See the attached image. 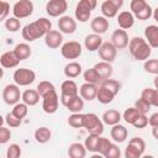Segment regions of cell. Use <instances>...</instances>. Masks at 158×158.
I'll use <instances>...</instances> for the list:
<instances>
[{
	"instance_id": "9",
	"label": "cell",
	"mask_w": 158,
	"mask_h": 158,
	"mask_svg": "<svg viewBox=\"0 0 158 158\" xmlns=\"http://www.w3.org/2000/svg\"><path fill=\"white\" fill-rule=\"evenodd\" d=\"M58 104H59V96L56 90L42 96V109L46 114H54L58 110Z\"/></svg>"
},
{
	"instance_id": "8",
	"label": "cell",
	"mask_w": 158,
	"mask_h": 158,
	"mask_svg": "<svg viewBox=\"0 0 158 158\" xmlns=\"http://www.w3.org/2000/svg\"><path fill=\"white\" fill-rule=\"evenodd\" d=\"M68 9L67 0H48L46 4V12L51 17L62 16Z\"/></svg>"
},
{
	"instance_id": "53",
	"label": "cell",
	"mask_w": 158,
	"mask_h": 158,
	"mask_svg": "<svg viewBox=\"0 0 158 158\" xmlns=\"http://www.w3.org/2000/svg\"><path fill=\"white\" fill-rule=\"evenodd\" d=\"M149 102H151V105H152V106L158 107V89H156V88L153 89V91H152V96H151Z\"/></svg>"
},
{
	"instance_id": "40",
	"label": "cell",
	"mask_w": 158,
	"mask_h": 158,
	"mask_svg": "<svg viewBox=\"0 0 158 158\" xmlns=\"http://www.w3.org/2000/svg\"><path fill=\"white\" fill-rule=\"evenodd\" d=\"M100 85H102V86H105V88H107L109 90H111L115 95L116 94H118V91H120V89H121V83H118L117 80H115V79H105V80H102L101 83H100Z\"/></svg>"
},
{
	"instance_id": "31",
	"label": "cell",
	"mask_w": 158,
	"mask_h": 158,
	"mask_svg": "<svg viewBox=\"0 0 158 158\" xmlns=\"http://www.w3.org/2000/svg\"><path fill=\"white\" fill-rule=\"evenodd\" d=\"M14 52H15V54L17 56V58L20 60H25V59L30 58V56L32 53L31 47L27 43H23V42L22 43H17L15 46V48H14Z\"/></svg>"
},
{
	"instance_id": "18",
	"label": "cell",
	"mask_w": 158,
	"mask_h": 158,
	"mask_svg": "<svg viewBox=\"0 0 158 158\" xmlns=\"http://www.w3.org/2000/svg\"><path fill=\"white\" fill-rule=\"evenodd\" d=\"M20 62H21V60L17 58V56L15 54L14 51L4 52V53L1 54V57H0V64H1L2 68H7V69L15 68V67L19 65Z\"/></svg>"
},
{
	"instance_id": "42",
	"label": "cell",
	"mask_w": 158,
	"mask_h": 158,
	"mask_svg": "<svg viewBox=\"0 0 158 158\" xmlns=\"http://www.w3.org/2000/svg\"><path fill=\"white\" fill-rule=\"evenodd\" d=\"M5 122H6V125H7L9 127H11V128H16V127H19V126L21 125L22 118L17 117V116L11 111V112H9V114L5 116Z\"/></svg>"
},
{
	"instance_id": "27",
	"label": "cell",
	"mask_w": 158,
	"mask_h": 158,
	"mask_svg": "<svg viewBox=\"0 0 158 158\" xmlns=\"http://www.w3.org/2000/svg\"><path fill=\"white\" fill-rule=\"evenodd\" d=\"M115 98V94L109 90L107 88L102 86V85H99V89H98V94H96V100L104 105L106 104H110Z\"/></svg>"
},
{
	"instance_id": "4",
	"label": "cell",
	"mask_w": 158,
	"mask_h": 158,
	"mask_svg": "<svg viewBox=\"0 0 158 158\" xmlns=\"http://www.w3.org/2000/svg\"><path fill=\"white\" fill-rule=\"evenodd\" d=\"M12 78H14L15 84H17L19 86H27L35 81L36 73L28 68H20L14 72Z\"/></svg>"
},
{
	"instance_id": "21",
	"label": "cell",
	"mask_w": 158,
	"mask_h": 158,
	"mask_svg": "<svg viewBox=\"0 0 158 158\" xmlns=\"http://www.w3.org/2000/svg\"><path fill=\"white\" fill-rule=\"evenodd\" d=\"M144 38L152 48H158V26L149 25L144 28Z\"/></svg>"
},
{
	"instance_id": "43",
	"label": "cell",
	"mask_w": 158,
	"mask_h": 158,
	"mask_svg": "<svg viewBox=\"0 0 158 158\" xmlns=\"http://www.w3.org/2000/svg\"><path fill=\"white\" fill-rule=\"evenodd\" d=\"M143 68L147 73L157 75L158 74V59H147V60H144Z\"/></svg>"
},
{
	"instance_id": "28",
	"label": "cell",
	"mask_w": 158,
	"mask_h": 158,
	"mask_svg": "<svg viewBox=\"0 0 158 158\" xmlns=\"http://www.w3.org/2000/svg\"><path fill=\"white\" fill-rule=\"evenodd\" d=\"M81 65L80 63L78 62H69L68 64H65L64 67V75L69 79H73V78H77L81 74Z\"/></svg>"
},
{
	"instance_id": "54",
	"label": "cell",
	"mask_w": 158,
	"mask_h": 158,
	"mask_svg": "<svg viewBox=\"0 0 158 158\" xmlns=\"http://www.w3.org/2000/svg\"><path fill=\"white\" fill-rule=\"evenodd\" d=\"M148 123H149L151 127L158 125V112H154V114H152V115L148 117Z\"/></svg>"
},
{
	"instance_id": "45",
	"label": "cell",
	"mask_w": 158,
	"mask_h": 158,
	"mask_svg": "<svg viewBox=\"0 0 158 158\" xmlns=\"http://www.w3.org/2000/svg\"><path fill=\"white\" fill-rule=\"evenodd\" d=\"M151 104L146 100V99H143V98H139L138 100H136V102H135V107L141 112V114H147L149 110H151Z\"/></svg>"
},
{
	"instance_id": "52",
	"label": "cell",
	"mask_w": 158,
	"mask_h": 158,
	"mask_svg": "<svg viewBox=\"0 0 158 158\" xmlns=\"http://www.w3.org/2000/svg\"><path fill=\"white\" fill-rule=\"evenodd\" d=\"M10 14V4L5 0L1 1V11H0V20H6L7 15Z\"/></svg>"
},
{
	"instance_id": "6",
	"label": "cell",
	"mask_w": 158,
	"mask_h": 158,
	"mask_svg": "<svg viewBox=\"0 0 158 158\" xmlns=\"http://www.w3.org/2000/svg\"><path fill=\"white\" fill-rule=\"evenodd\" d=\"M22 94L17 84H7L2 90V99L7 105H15L20 101Z\"/></svg>"
},
{
	"instance_id": "7",
	"label": "cell",
	"mask_w": 158,
	"mask_h": 158,
	"mask_svg": "<svg viewBox=\"0 0 158 158\" xmlns=\"http://www.w3.org/2000/svg\"><path fill=\"white\" fill-rule=\"evenodd\" d=\"M60 53L65 59H77L81 54V44L77 41H69L62 44Z\"/></svg>"
},
{
	"instance_id": "47",
	"label": "cell",
	"mask_w": 158,
	"mask_h": 158,
	"mask_svg": "<svg viewBox=\"0 0 158 158\" xmlns=\"http://www.w3.org/2000/svg\"><path fill=\"white\" fill-rule=\"evenodd\" d=\"M20 156H21V147L16 143L10 144L6 151V157L7 158H19Z\"/></svg>"
},
{
	"instance_id": "38",
	"label": "cell",
	"mask_w": 158,
	"mask_h": 158,
	"mask_svg": "<svg viewBox=\"0 0 158 158\" xmlns=\"http://www.w3.org/2000/svg\"><path fill=\"white\" fill-rule=\"evenodd\" d=\"M149 4L146 1V0H131L130 2V9H131V12L136 16L138 15L142 10H144Z\"/></svg>"
},
{
	"instance_id": "30",
	"label": "cell",
	"mask_w": 158,
	"mask_h": 158,
	"mask_svg": "<svg viewBox=\"0 0 158 158\" xmlns=\"http://www.w3.org/2000/svg\"><path fill=\"white\" fill-rule=\"evenodd\" d=\"M33 136H35V139H36L37 143L43 144V143H47V142L51 139L52 132H51V130H49L48 127L42 126V127H38V128L35 131V135H33Z\"/></svg>"
},
{
	"instance_id": "32",
	"label": "cell",
	"mask_w": 158,
	"mask_h": 158,
	"mask_svg": "<svg viewBox=\"0 0 158 158\" xmlns=\"http://www.w3.org/2000/svg\"><path fill=\"white\" fill-rule=\"evenodd\" d=\"M83 77H84V80L86 83H93V84H100L102 81L100 74L98 73L96 68L93 67V68H89L86 69L84 73H83Z\"/></svg>"
},
{
	"instance_id": "44",
	"label": "cell",
	"mask_w": 158,
	"mask_h": 158,
	"mask_svg": "<svg viewBox=\"0 0 158 158\" xmlns=\"http://www.w3.org/2000/svg\"><path fill=\"white\" fill-rule=\"evenodd\" d=\"M111 144H112V142L109 138H105V137L100 136L99 144H98V153H100L101 156H105L106 152L109 151V148L111 147Z\"/></svg>"
},
{
	"instance_id": "2",
	"label": "cell",
	"mask_w": 158,
	"mask_h": 158,
	"mask_svg": "<svg viewBox=\"0 0 158 158\" xmlns=\"http://www.w3.org/2000/svg\"><path fill=\"white\" fill-rule=\"evenodd\" d=\"M128 51L136 60H147L152 53V47L148 44L146 38L133 37L128 42Z\"/></svg>"
},
{
	"instance_id": "10",
	"label": "cell",
	"mask_w": 158,
	"mask_h": 158,
	"mask_svg": "<svg viewBox=\"0 0 158 158\" xmlns=\"http://www.w3.org/2000/svg\"><path fill=\"white\" fill-rule=\"evenodd\" d=\"M98 52H99V57L107 63H112L117 56V48L114 46L112 42H102Z\"/></svg>"
},
{
	"instance_id": "26",
	"label": "cell",
	"mask_w": 158,
	"mask_h": 158,
	"mask_svg": "<svg viewBox=\"0 0 158 158\" xmlns=\"http://www.w3.org/2000/svg\"><path fill=\"white\" fill-rule=\"evenodd\" d=\"M40 98H41V95L38 94V91H37V89L35 90V89H27V90H25L23 93H22V101L25 102V104H27L28 106H35V105H37L38 104V101H40Z\"/></svg>"
},
{
	"instance_id": "5",
	"label": "cell",
	"mask_w": 158,
	"mask_h": 158,
	"mask_svg": "<svg viewBox=\"0 0 158 158\" xmlns=\"http://www.w3.org/2000/svg\"><path fill=\"white\" fill-rule=\"evenodd\" d=\"M33 12V2L31 0H19L12 6V14L17 19H26Z\"/></svg>"
},
{
	"instance_id": "1",
	"label": "cell",
	"mask_w": 158,
	"mask_h": 158,
	"mask_svg": "<svg viewBox=\"0 0 158 158\" xmlns=\"http://www.w3.org/2000/svg\"><path fill=\"white\" fill-rule=\"evenodd\" d=\"M51 27H52V23L48 19L40 17L36 21L23 26V28L21 31V35H22L23 40H26L28 42H33V41L38 40L40 37L46 36V33L52 30Z\"/></svg>"
},
{
	"instance_id": "46",
	"label": "cell",
	"mask_w": 158,
	"mask_h": 158,
	"mask_svg": "<svg viewBox=\"0 0 158 158\" xmlns=\"http://www.w3.org/2000/svg\"><path fill=\"white\" fill-rule=\"evenodd\" d=\"M128 144H131L132 147H135V148H136L141 154H143V153H144L146 143H144V141H143L141 137H132V138L130 139Z\"/></svg>"
},
{
	"instance_id": "29",
	"label": "cell",
	"mask_w": 158,
	"mask_h": 158,
	"mask_svg": "<svg viewBox=\"0 0 158 158\" xmlns=\"http://www.w3.org/2000/svg\"><path fill=\"white\" fill-rule=\"evenodd\" d=\"M94 67L96 68V70H98V73L100 74V77H101L102 80L109 79V78L112 75V73H114V69H112L111 63H107V62H104V60L96 63Z\"/></svg>"
},
{
	"instance_id": "41",
	"label": "cell",
	"mask_w": 158,
	"mask_h": 158,
	"mask_svg": "<svg viewBox=\"0 0 158 158\" xmlns=\"http://www.w3.org/2000/svg\"><path fill=\"white\" fill-rule=\"evenodd\" d=\"M12 112H14L17 117L23 118V117H26V116H27V114H28V105H27V104H25L23 101H22V102H17V104H15V105H14Z\"/></svg>"
},
{
	"instance_id": "19",
	"label": "cell",
	"mask_w": 158,
	"mask_h": 158,
	"mask_svg": "<svg viewBox=\"0 0 158 158\" xmlns=\"http://www.w3.org/2000/svg\"><path fill=\"white\" fill-rule=\"evenodd\" d=\"M70 112H80L84 109V99L78 94L69 99H67L64 102H62Z\"/></svg>"
},
{
	"instance_id": "48",
	"label": "cell",
	"mask_w": 158,
	"mask_h": 158,
	"mask_svg": "<svg viewBox=\"0 0 158 158\" xmlns=\"http://www.w3.org/2000/svg\"><path fill=\"white\" fill-rule=\"evenodd\" d=\"M10 138H11V131L7 127L1 126L0 127V144L7 143Z\"/></svg>"
},
{
	"instance_id": "35",
	"label": "cell",
	"mask_w": 158,
	"mask_h": 158,
	"mask_svg": "<svg viewBox=\"0 0 158 158\" xmlns=\"http://www.w3.org/2000/svg\"><path fill=\"white\" fill-rule=\"evenodd\" d=\"M101 135H90L85 138V147L89 152H98V144H99V139H100Z\"/></svg>"
},
{
	"instance_id": "14",
	"label": "cell",
	"mask_w": 158,
	"mask_h": 158,
	"mask_svg": "<svg viewBox=\"0 0 158 158\" xmlns=\"http://www.w3.org/2000/svg\"><path fill=\"white\" fill-rule=\"evenodd\" d=\"M111 42L114 43V46L117 49H123L128 46V35L126 32V30L123 28H117L112 32L111 35Z\"/></svg>"
},
{
	"instance_id": "3",
	"label": "cell",
	"mask_w": 158,
	"mask_h": 158,
	"mask_svg": "<svg viewBox=\"0 0 158 158\" xmlns=\"http://www.w3.org/2000/svg\"><path fill=\"white\" fill-rule=\"evenodd\" d=\"M84 128L90 135H101L104 132V122L93 112L84 114Z\"/></svg>"
},
{
	"instance_id": "36",
	"label": "cell",
	"mask_w": 158,
	"mask_h": 158,
	"mask_svg": "<svg viewBox=\"0 0 158 158\" xmlns=\"http://www.w3.org/2000/svg\"><path fill=\"white\" fill-rule=\"evenodd\" d=\"M139 115H141V112L133 106V107H128V109H126V110L123 111L122 117H123V120H125L127 123L132 125V123L138 118Z\"/></svg>"
},
{
	"instance_id": "15",
	"label": "cell",
	"mask_w": 158,
	"mask_h": 158,
	"mask_svg": "<svg viewBox=\"0 0 158 158\" xmlns=\"http://www.w3.org/2000/svg\"><path fill=\"white\" fill-rule=\"evenodd\" d=\"M98 84H93V83H84L80 85L79 89V95L86 100V101H93L94 99H96V94H98Z\"/></svg>"
},
{
	"instance_id": "34",
	"label": "cell",
	"mask_w": 158,
	"mask_h": 158,
	"mask_svg": "<svg viewBox=\"0 0 158 158\" xmlns=\"http://www.w3.org/2000/svg\"><path fill=\"white\" fill-rule=\"evenodd\" d=\"M68 125L73 128H83L84 127V114L80 112H73L68 117Z\"/></svg>"
},
{
	"instance_id": "11",
	"label": "cell",
	"mask_w": 158,
	"mask_h": 158,
	"mask_svg": "<svg viewBox=\"0 0 158 158\" xmlns=\"http://www.w3.org/2000/svg\"><path fill=\"white\" fill-rule=\"evenodd\" d=\"M91 11H93L91 6L85 0H79V2L75 6L74 15L79 22H86L91 16Z\"/></svg>"
},
{
	"instance_id": "33",
	"label": "cell",
	"mask_w": 158,
	"mask_h": 158,
	"mask_svg": "<svg viewBox=\"0 0 158 158\" xmlns=\"http://www.w3.org/2000/svg\"><path fill=\"white\" fill-rule=\"evenodd\" d=\"M101 12H102V16H105L107 19H112V17H115L117 15L118 9L110 0H105L101 4Z\"/></svg>"
},
{
	"instance_id": "22",
	"label": "cell",
	"mask_w": 158,
	"mask_h": 158,
	"mask_svg": "<svg viewBox=\"0 0 158 158\" xmlns=\"http://www.w3.org/2000/svg\"><path fill=\"white\" fill-rule=\"evenodd\" d=\"M101 44H102V38H101V36L98 35V33L88 35V36L85 37V40H84V46H85V48H86L89 52L98 51Z\"/></svg>"
},
{
	"instance_id": "24",
	"label": "cell",
	"mask_w": 158,
	"mask_h": 158,
	"mask_svg": "<svg viewBox=\"0 0 158 158\" xmlns=\"http://www.w3.org/2000/svg\"><path fill=\"white\" fill-rule=\"evenodd\" d=\"M102 122L109 125V126H114L116 123H120L121 121V114L115 110V109H110V110H106L104 114H102Z\"/></svg>"
},
{
	"instance_id": "16",
	"label": "cell",
	"mask_w": 158,
	"mask_h": 158,
	"mask_svg": "<svg viewBox=\"0 0 158 158\" xmlns=\"http://www.w3.org/2000/svg\"><path fill=\"white\" fill-rule=\"evenodd\" d=\"M58 28L62 33L72 35L77 30V22L70 16H60L58 20Z\"/></svg>"
},
{
	"instance_id": "59",
	"label": "cell",
	"mask_w": 158,
	"mask_h": 158,
	"mask_svg": "<svg viewBox=\"0 0 158 158\" xmlns=\"http://www.w3.org/2000/svg\"><path fill=\"white\" fill-rule=\"evenodd\" d=\"M153 85H154V88H156V89H158V74L156 75L154 80H153Z\"/></svg>"
},
{
	"instance_id": "57",
	"label": "cell",
	"mask_w": 158,
	"mask_h": 158,
	"mask_svg": "<svg viewBox=\"0 0 158 158\" xmlns=\"http://www.w3.org/2000/svg\"><path fill=\"white\" fill-rule=\"evenodd\" d=\"M90 6H91V9L94 10L95 7H96V5H98V0H85Z\"/></svg>"
},
{
	"instance_id": "39",
	"label": "cell",
	"mask_w": 158,
	"mask_h": 158,
	"mask_svg": "<svg viewBox=\"0 0 158 158\" xmlns=\"http://www.w3.org/2000/svg\"><path fill=\"white\" fill-rule=\"evenodd\" d=\"M36 89H37L38 94L41 95V98H42V96H44L46 94H48V93H51V91L56 90L54 85H53L51 81H48V80H42V81H40Z\"/></svg>"
},
{
	"instance_id": "20",
	"label": "cell",
	"mask_w": 158,
	"mask_h": 158,
	"mask_svg": "<svg viewBox=\"0 0 158 158\" xmlns=\"http://www.w3.org/2000/svg\"><path fill=\"white\" fill-rule=\"evenodd\" d=\"M110 136L111 138L117 142V143H122L126 141L127 136H128V131L127 128L123 126V125H120V123H116L112 126L111 131H110Z\"/></svg>"
},
{
	"instance_id": "17",
	"label": "cell",
	"mask_w": 158,
	"mask_h": 158,
	"mask_svg": "<svg viewBox=\"0 0 158 158\" xmlns=\"http://www.w3.org/2000/svg\"><path fill=\"white\" fill-rule=\"evenodd\" d=\"M90 27L94 31V33L102 35L109 30V20L105 16H96L91 20Z\"/></svg>"
},
{
	"instance_id": "12",
	"label": "cell",
	"mask_w": 158,
	"mask_h": 158,
	"mask_svg": "<svg viewBox=\"0 0 158 158\" xmlns=\"http://www.w3.org/2000/svg\"><path fill=\"white\" fill-rule=\"evenodd\" d=\"M44 44L51 49L59 48L63 44V35H62V32L57 31V30L48 31L46 33V36H44Z\"/></svg>"
},
{
	"instance_id": "55",
	"label": "cell",
	"mask_w": 158,
	"mask_h": 158,
	"mask_svg": "<svg viewBox=\"0 0 158 158\" xmlns=\"http://www.w3.org/2000/svg\"><path fill=\"white\" fill-rule=\"evenodd\" d=\"M110 1H111L118 10H120V9L122 7V5H123V0H110Z\"/></svg>"
},
{
	"instance_id": "56",
	"label": "cell",
	"mask_w": 158,
	"mask_h": 158,
	"mask_svg": "<svg viewBox=\"0 0 158 158\" xmlns=\"http://www.w3.org/2000/svg\"><path fill=\"white\" fill-rule=\"evenodd\" d=\"M152 135H153V137H154L156 139H158V125L152 127Z\"/></svg>"
},
{
	"instance_id": "50",
	"label": "cell",
	"mask_w": 158,
	"mask_h": 158,
	"mask_svg": "<svg viewBox=\"0 0 158 158\" xmlns=\"http://www.w3.org/2000/svg\"><path fill=\"white\" fill-rule=\"evenodd\" d=\"M147 125H148V117L146 116V114H141L138 118L132 123V126H135L136 128H144Z\"/></svg>"
},
{
	"instance_id": "49",
	"label": "cell",
	"mask_w": 158,
	"mask_h": 158,
	"mask_svg": "<svg viewBox=\"0 0 158 158\" xmlns=\"http://www.w3.org/2000/svg\"><path fill=\"white\" fill-rule=\"evenodd\" d=\"M120 156H121L120 148H118L115 143H112L111 147L109 148V151L106 152V154H105L104 157H106V158H120Z\"/></svg>"
},
{
	"instance_id": "51",
	"label": "cell",
	"mask_w": 158,
	"mask_h": 158,
	"mask_svg": "<svg viewBox=\"0 0 158 158\" xmlns=\"http://www.w3.org/2000/svg\"><path fill=\"white\" fill-rule=\"evenodd\" d=\"M141 156L142 154L135 147H132L131 144H127V147L125 149V157L126 158H139Z\"/></svg>"
},
{
	"instance_id": "13",
	"label": "cell",
	"mask_w": 158,
	"mask_h": 158,
	"mask_svg": "<svg viewBox=\"0 0 158 158\" xmlns=\"http://www.w3.org/2000/svg\"><path fill=\"white\" fill-rule=\"evenodd\" d=\"M79 94V89H78V85L75 84V81L68 79V80H64L60 85V101L64 102L67 99L74 96V95H78Z\"/></svg>"
},
{
	"instance_id": "37",
	"label": "cell",
	"mask_w": 158,
	"mask_h": 158,
	"mask_svg": "<svg viewBox=\"0 0 158 158\" xmlns=\"http://www.w3.org/2000/svg\"><path fill=\"white\" fill-rule=\"evenodd\" d=\"M5 28L9 31V32H17L20 28H21V22H20V19L12 16V17H7L5 20Z\"/></svg>"
},
{
	"instance_id": "25",
	"label": "cell",
	"mask_w": 158,
	"mask_h": 158,
	"mask_svg": "<svg viewBox=\"0 0 158 158\" xmlns=\"http://www.w3.org/2000/svg\"><path fill=\"white\" fill-rule=\"evenodd\" d=\"M86 147L83 143L74 142L68 148V156L70 158H84L86 156Z\"/></svg>"
},
{
	"instance_id": "58",
	"label": "cell",
	"mask_w": 158,
	"mask_h": 158,
	"mask_svg": "<svg viewBox=\"0 0 158 158\" xmlns=\"http://www.w3.org/2000/svg\"><path fill=\"white\" fill-rule=\"evenodd\" d=\"M152 16H153V19H154V20L158 22V6H157V7L153 10V15H152Z\"/></svg>"
},
{
	"instance_id": "23",
	"label": "cell",
	"mask_w": 158,
	"mask_h": 158,
	"mask_svg": "<svg viewBox=\"0 0 158 158\" xmlns=\"http://www.w3.org/2000/svg\"><path fill=\"white\" fill-rule=\"evenodd\" d=\"M117 23H118L120 28L128 30L135 23V15L131 11H122L117 16Z\"/></svg>"
}]
</instances>
